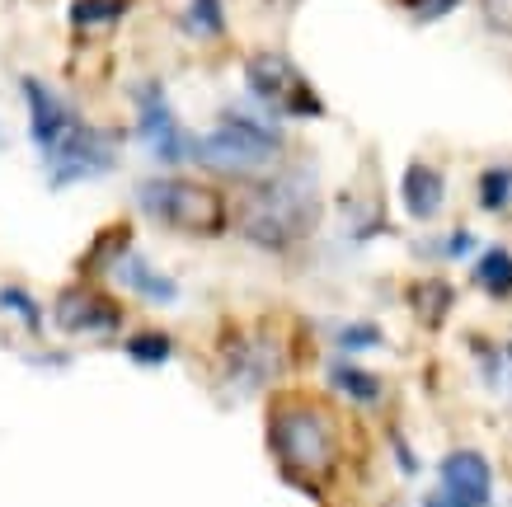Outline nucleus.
Here are the masks:
<instances>
[{
	"label": "nucleus",
	"instance_id": "1",
	"mask_svg": "<svg viewBox=\"0 0 512 507\" xmlns=\"http://www.w3.org/2000/svg\"><path fill=\"white\" fill-rule=\"evenodd\" d=\"M315 226H320V179L306 165H278L273 174L254 179L235 207V231L259 254H292L311 240Z\"/></svg>",
	"mask_w": 512,
	"mask_h": 507
},
{
	"label": "nucleus",
	"instance_id": "2",
	"mask_svg": "<svg viewBox=\"0 0 512 507\" xmlns=\"http://www.w3.org/2000/svg\"><path fill=\"white\" fill-rule=\"evenodd\" d=\"M264 432L282 479H292L296 489L315 493L334 479L343 461V432L339 418L329 414V404L311 400V395H278L268 404Z\"/></svg>",
	"mask_w": 512,
	"mask_h": 507
},
{
	"label": "nucleus",
	"instance_id": "3",
	"mask_svg": "<svg viewBox=\"0 0 512 507\" xmlns=\"http://www.w3.org/2000/svg\"><path fill=\"white\" fill-rule=\"evenodd\" d=\"M287 155V137L268 113H249V108H221V118L212 132H202L193 146V165L212 169L221 179H264L282 165Z\"/></svg>",
	"mask_w": 512,
	"mask_h": 507
},
{
	"label": "nucleus",
	"instance_id": "4",
	"mask_svg": "<svg viewBox=\"0 0 512 507\" xmlns=\"http://www.w3.org/2000/svg\"><path fill=\"white\" fill-rule=\"evenodd\" d=\"M132 202L146 221H156L165 231L179 235H198V240H212L235 221L226 193L202 179H179V174H151L132 188Z\"/></svg>",
	"mask_w": 512,
	"mask_h": 507
},
{
	"label": "nucleus",
	"instance_id": "5",
	"mask_svg": "<svg viewBox=\"0 0 512 507\" xmlns=\"http://www.w3.org/2000/svg\"><path fill=\"white\" fill-rule=\"evenodd\" d=\"M245 90L249 99L264 108L268 118H287V123H315L325 118L329 104L311 85V76L287 57V52H249L245 57Z\"/></svg>",
	"mask_w": 512,
	"mask_h": 507
},
{
	"label": "nucleus",
	"instance_id": "6",
	"mask_svg": "<svg viewBox=\"0 0 512 507\" xmlns=\"http://www.w3.org/2000/svg\"><path fill=\"white\" fill-rule=\"evenodd\" d=\"M132 113H137V141L151 151V160L160 165H188L193 160V146L198 137L179 123V113H174L170 94L160 80H137L132 85Z\"/></svg>",
	"mask_w": 512,
	"mask_h": 507
},
{
	"label": "nucleus",
	"instance_id": "7",
	"mask_svg": "<svg viewBox=\"0 0 512 507\" xmlns=\"http://www.w3.org/2000/svg\"><path fill=\"white\" fill-rule=\"evenodd\" d=\"M118 146H123V137H118V132H109V127H94V123H80L76 132L57 146V151L43 155L47 184L62 193V188L104 179V174H113V165H118Z\"/></svg>",
	"mask_w": 512,
	"mask_h": 507
},
{
	"label": "nucleus",
	"instance_id": "8",
	"mask_svg": "<svg viewBox=\"0 0 512 507\" xmlns=\"http://www.w3.org/2000/svg\"><path fill=\"white\" fill-rule=\"evenodd\" d=\"M423 507H494V465L475 446H456L437 461V484Z\"/></svg>",
	"mask_w": 512,
	"mask_h": 507
},
{
	"label": "nucleus",
	"instance_id": "9",
	"mask_svg": "<svg viewBox=\"0 0 512 507\" xmlns=\"http://www.w3.org/2000/svg\"><path fill=\"white\" fill-rule=\"evenodd\" d=\"M127 310L123 301L94 292V287H62L57 301H52V329L66 338H113L123 334Z\"/></svg>",
	"mask_w": 512,
	"mask_h": 507
},
{
	"label": "nucleus",
	"instance_id": "10",
	"mask_svg": "<svg viewBox=\"0 0 512 507\" xmlns=\"http://www.w3.org/2000/svg\"><path fill=\"white\" fill-rule=\"evenodd\" d=\"M19 94H24V108H29V141L38 155H52L85 123L80 108L71 99H62L43 76H19Z\"/></svg>",
	"mask_w": 512,
	"mask_h": 507
},
{
	"label": "nucleus",
	"instance_id": "11",
	"mask_svg": "<svg viewBox=\"0 0 512 507\" xmlns=\"http://www.w3.org/2000/svg\"><path fill=\"white\" fill-rule=\"evenodd\" d=\"M282 371V343L273 334H226L221 376L231 390H264Z\"/></svg>",
	"mask_w": 512,
	"mask_h": 507
},
{
	"label": "nucleus",
	"instance_id": "12",
	"mask_svg": "<svg viewBox=\"0 0 512 507\" xmlns=\"http://www.w3.org/2000/svg\"><path fill=\"white\" fill-rule=\"evenodd\" d=\"M109 277L123 287V292H132L137 301H146V306H179V301H184V287H179L170 273H160L156 263L146 259L137 245L113 263Z\"/></svg>",
	"mask_w": 512,
	"mask_h": 507
},
{
	"label": "nucleus",
	"instance_id": "13",
	"mask_svg": "<svg viewBox=\"0 0 512 507\" xmlns=\"http://www.w3.org/2000/svg\"><path fill=\"white\" fill-rule=\"evenodd\" d=\"M400 207L409 221H437L447 207V174L433 160H409L400 174Z\"/></svg>",
	"mask_w": 512,
	"mask_h": 507
},
{
	"label": "nucleus",
	"instance_id": "14",
	"mask_svg": "<svg viewBox=\"0 0 512 507\" xmlns=\"http://www.w3.org/2000/svg\"><path fill=\"white\" fill-rule=\"evenodd\" d=\"M325 385L343 404H353V409H381V404H386V381H381V371L362 367V362L348 353H334L325 362Z\"/></svg>",
	"mask_w": 512,
	"mask_h": 507
},
{
	"label": "nucleus",
	"instance_id": "15",
	"mask_svg": "<svg viewBox=\"0 0 512 507\" xmlns=\"http://www.w3.org/2000/svg\"><path fill=\"white\" fill-rule=\"evenodd\" d=\"M470 287L489 301H512V245H484L470 263Z\"/></svg>",
	"mask_w": 512,
	"mask_h": 507
},
{
	"label": "nucleus",
	"instance_id": "16",
	"mask_svg": "<svg viewBox=\"0 0 512 507\" xmlns=\"http://www.w3.org/2000/svg\"><path fill=\"white\" fill-rule=\"evenodd\" d=\"M409 310L419 315L423 329H442L447 315L456 310V287H451L447 277H423L409 287Z\"/></svg>",
	"mask_w": 512,
	"mask_h": 507
},
{
	"label": "nucleus",
	"instance_id": "17",
	"mask_svg": "<svg viewBox=\"0 0 512 507\" xmlns=\"http://www.w3.org/2000/svg\"><path fill=\"white\" fill-rule=\"evenodd\" d=\"M179 29L193 43H221L231 33V15H226V0H184L179 10Z\"/></svg>",
	"mask_w": 512,
	"mask_h": 507
},
{
	"label": "nucleus",
	"instance_id": "18",
	"mask_svg": "<svg viewBox=\"0 0 512 507\" xmlns=\"http://www.w3.org/2000/svg\"><path fill=\"white\" fill-rule=\"evenodd\" d=\"M123 357L141 371L170 367L174 362V334L170 329H156V324H151V329H137V334L123 338Z\"/></svg>",
	"mask_w": 512,
	"mask_h": 507
},
{
	"label": "nucleus",
	"instance_id": "19",
	"mask_svg": "<svg viewBox=\"0 0 512 507\" xmlns=\"http://www.w3.org/2000/svg\"><path fill=\"white\" fill-rule=\"evenodd\" d=\"M475 207L484 216H503L512 212V165L508 160H494L475 174Z\"/></svg>",
	"mask_w": 512,
	"mask_h": 507
},
{
	"label": "nucleus",
	"instance_id": "20",
	"mask_svg": "<svg viewBox=\"0 0 512 507\" xmlns=\"http://www.w3.org/2000/svg\"><path fill=\"white\" fill-rule=\"evenodd\" d=\"M132 10V0H71V29L80 33H94V29H113V24H123V15Z\"/></svg>",
	"mask_w": 512,
	"mask_h": 507
},
{
	"label": "nucleus",
	"instance_id": "21",
	"mask_svg": "<svg viewBox=\"0 0 512 507\" xmlns=\"http://www.w3.org/2000/svg\"><path fill=\"white\" fill-rule=\"evenodd\" d=\"M334 338V348L348 357H362V353H376V348H386V329L376 320H339L329 329Z\"/></svg>",
	"mask_w": 512,
	"mask_h": 507
},
{
	"label": "nucleus",
	"instance_id": "22",
	"mask_svg": "<svg viewBox=\"0 0 512 507\" xmlns=\"http://www.w3.org/2000/svg\"><path fill=\"white\" fill-rule=\"evenodd\" d=\"M0 315H10L19 320L29 334H43V306H38V296L29 287H19V282H0Z\"/></svg>",
	"mask_w": 512,
	"mask_h": 507
},
{
	"label": "nucleus",
	"instance_id": "23",
	"mask_svg": "<svg viewBox=\"0 0 512 507\" xmlns=\"http://www.w3.org/2000/svg\"><path fill=\"white\" fill-rule=\"evenodd\" d=\"M127 249H132V231H127V226H109V231L90 245V254H85V273H104V277H109V268L123 259Z\"/></svg>",
	"mask_w": 512,
	"mask_h": 507
},
{
	"label": "nucleus",
	"instance_id": "24",
	"mask_svg": "<svg viewBox=\"0 0 512 507\" xmlns=\"http://www.w3.org/2000/svg\"><path fill=\"white\" fill-rule=\"evenodd\" d=\"M475 249H480L475 231H470V226H456V231H447L442 240H428V245H419V254H433V259H442V263H466Z\"/></svg>",
	"mask_w": 512,
	"mask_h": 507
},
{
	"label": "nucleus",
	"instance_id": "25",
	"mask_svg": "<svg viewBox=\"0 0 512 507\" xmlns=\"http://www.w3.org/2000/svg\"><path fill=\"white\" fill-rule=\"evenodd\" d=\"M466 0H400V10L414 24H437V19H447V15H456Z\"/></svg>",
	"mask_w": 512,
	"mask_h": 507
},
{
	"label": "nucleus",
	"instance_id": "26",
	"mask_svg": "<svg viewBox=\"0 0 512 507\" xmlns=\"http://www.w3.org/2000/svg\"><path fill=\"white\" fill-rule=\"evenodd\" d=\"M480 10H484V24H489V29L512 38V0H480Z\"/></svg>",
	"mask_w": 512,
	"mask_h": 507
},
{
	"label": "nucleus",
	"instance_id": "27",
	"mask_svg": "<svg viewBox=\"0 0 512 507\" xmlns=\"http://www.w3.org/2000/svg\"><path fill=\"white\" fill-rule=\"evenodd\" d=\"M390 451H395V461H400V470L409 479L419 475V456H414V451H409V442H404L400 432H390Z\"/></svg>",
	"mask_w": 512,
	"mask_h": 507
},
{
	"label": "nucleus",
	"instance_id": "28",
	"mask_svg": "<svg viewBox=\"0 0 512 507\" xmlns=\"http://www.w3.org/2000/svg\"><path fill=\"white\" fill-rule=\"evenodd\" d=\"M268 5H296V0H268Z\"/></svg>",
	"mask_w": 512,
	"mask_h": 507
},
{
	"label": "nucleus",
	"instance_id": "29",
	"mask_svg": "<svg viewBox=\"0 0 512 507\" xmlns=\"http://www.w3.org/2000/svg\"><path fill=\"white\" fill-rule=\"evenodd\" d=\"M0 151H5V123H0Z\"/></svg>",
	"mask_w": 512,
	"mask_h": 507
}]
</instances>
